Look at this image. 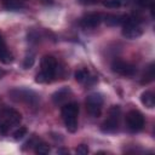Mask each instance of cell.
Returning <instances> with one entry per match:
<instances>
[{"label":"cell","mask_w":155,"mask_h":155,"mask_svg":"<svg viewBox=\"0 0 155 155\" xmlns=\"http://www.w3.org/2000/svg\"><path fill=\"white\" fill-rule=\"evenodd\" d=\"M57 70V61L52 56H44L41 59V71L36 74L35 81L39 84L51 82L56 75Z\"/></svg>","instance_id":"6da1fadb"},{"label":"cell","mask_w":155,"mask_h":155,"mask_svg":"<svg viewBox=\"0 0 155 155\" xmlns=\"http://www.w3.org/2000/svg\"><path fill=\"white\" fill-rule=\"evenodd\" d=\"M62 117L64 125L69 132H75L78 130V114H79V105L75 102L67 103L62 107Z\"/></svg>","instance_id":"7a4b0ae2"},{"label":"cell","mask_w":155,"mask_h":155,"mask_svg":"<svg viewBox=\"0 0 155 155\" xmlns=\"http://www.w3.org/2000/svg\"><path fill=\"white\" fill-rule=\"evenodd\" d=\"M122 25V35L127 39H137L143 34V28L139 23V21L134 17L126 16Z\"/></svg>","instance_id":"3957f363"},{"label":"cell","mask_w":155,"mask_h":155,"mask_svg":"<svg viewBox=\"0 0 155 155\" xmlns=\"http://www.w3.org/2000/svg\"><path fill=\"white\" fill-rule=\"evenodd\" d=\"M121 115V109L119 105H113L109 109V116L102 125V131L105 133H113L119 127V120Z\"/></svg>","instance_id":"277c9868"},{"label":"cell","mask_w":155,"mask_h":155,"mask_svg":"<svg viewBox=\"0 0 155 155\" xmlns=\"http://www.w3.org/2000/svg\"><path fill=\"white\" fill-rule=\"evenodd\" d=\"M102 107H103V97L101 93L93 92L87 96L86 98V109L88 114L93 117H98L102 113Z\"/></svg>","instance_id":"5b68a950"},{"label":"cell","mask_w":155,"mask_h":155,"mask_svg":"<svg viewBox=\"0 0 155 155\" xmlns=\"http://www.w3.org/2000/svg\"><path fill=\"white\" fill-rule=\"evenodd\" d=\"M126 126L127 128L136 133L144 127V116L138 110H130L126 114Z\"/></svg>","instance_id":"8992f818"},{"label":"cell","mask_w":155,"mask_h":155,"mask_svg":"<svg viewBox=\"0 0 155 155\" xmlns=\"http://www.w3.org/2000/svg\"><path fill=\"white\" fill-rule=\"evenodd\" d=\"M12 99L17 102H24L28 104H35L38 102V94L27 88H15L10 92Z\"/></svg>","instance_id":"52a82bcc"},{"label":"cell","mask_w":155,"mask_h":155,"mask_svg":"<svg viewBox=\"0 0 155 155\" xmlns=\"http://www.w3.org/2000/svg\"><path fill=\"white\" fill-rule=\"evenodd\" d=\"M111 70L121 76H127V78H131L136 74L137 69L134 65H132L131 63L128 62H125V61H121V59H115L113 63H111Z\"/></svg>","instance_id":"ba28073f"},{"label":"cell","mask_w":155,"mask_h":155,"mask_svg":"<svg viewBox=\"0 0 155 155\" xmlns=\"http://www.w3.org/2000/svg\"><path fill=\"white\" fill-rule=\"evenodd\" d=\"M102 22V16L101 13H87L81 18V27L85 29H93L96 27H98Z\"/></svg>","instance_id":"9c48e42d"},{"label":"cell","mask_w":155,"mask_h":155,"mask_svg":"<svg viewBox=\"0 0 155 155\" xmlns=\"http://www.w3.org/2000/svg\"><path fill=\"white\" fill-rule=\"evenodd\" d=\"M2 116H4V122H6L10 127L19 125L22 120L21 114L16 109H12V108H6L2 113Z\"/></svg>","instance_id":"30bf717a"},{"label":"cell","mask_w":155,"mask_h":155,"mask_svg":"<svg viewBox=\"0 0 155 155\" xmlns=\"http://www.w3.org/2000/svg\"><path fill=\"white\" fill-rule=\"evenodd\" d=\"M0 61L5 64H10L13 61V54L7 50L2 34L0 33Z\"/></svg>","instance_id":"8fae6325"},{"label":"cell","mask_w":155,"mask_h":155,"mask_svg":"<svg viewBox=\"0 0 155 155\" xmlns=\"http://www.w3.org/2000/svg\"><path fill=\"white\" fill-rule=\"evenodd\" d=\"M140 102L148 109H153L155 107V96L151 91H144L140 94Z\"/></svg>","instance_id":"7c38bea8"},{"label":"cell","mask_w":155,"mask_h":155,"mask_svg":"<svg viewBox=\"0 0 155 155\" xmlns=\"http://www.w3.org/2000/svg\"><path fill=\"white\" fill-rule=\"evenodd\" d=\"M126 16H121V15H107L104 17V21L107 23V25L109 27H116V25H121L125 21Z\"/></svg>","instance_id":"4fadbf2b"},{"label":"cell","mask_w":155,"mask_h":155,"mask_svg":"<svg viewBox=\"0 0 155 155\" xmlns=\"http://www.w3.org/2000/svg\"><path fill=\"white\" fill-rule=\"evenodd\" d=\"M70 93V90L68 88V87H63V88H61V90H58L56 93H53V96H52V99H53V102H54V104H62L63 102H65V99H67V97H68V94Z\"/></svg>","instance_id":"5bb4252c"},{"label":"cell","mask_w":155,"mask_h":155,"mask_svg":"<svg viewBox=\"0 0 155 155\" xmlns=\"http://www.w3.org/2000/svg\"><path fill=\"white\" fill-rule=\"evenodd\" d=\"M91 79L92 78L90 75V71L86 68H81V69H78L75 71V80L80 84H88V81Z\"/></svg>","instance_id":"9a60e30c"},{"label":"cell","mask_w":155,"mask_h":155,"mask_svg":"<svg viewBox=\"0 0 155 155\" xmlns=\"http://www.w3.org/2000/svg\"><path fill=\"white\" fill-rule=\"evenodd\" d=\"M154 76H155V74H154V64H150L148 68H145V71H144V74H143V76H142V84L144 85V84H149V82H151L153 80H154Z\"/></svg>","instance_id":"2e32d148"},{"label":"cell","mask_w":155,"mask_h":155,"mask_svg":"<svg viewBox=\"0 0 155 155\" xmlns=\"http://www.w3.org/2000/svg\"><path fill=\"white\" fill-rule=\"evenodd\" d=\"M4 7L7 8V10L16 11V10L22 8L23 7V4L19 0H4Z\"/></svg>","instance_id":"e0dca14e"},{"label":"cell","mask_w":155,"mask_h":155,"mask_svg":"<svg viewBox=\"0 0 155 155\" xmlns=\"http://www.w3.org/2000/svg\"><path fill=\"white\" fill-rule=\"evenodd\" d=\"M128 2L130 0H104L103 1L104 6L109 8H116V7H120L121 5H127Z\"/></svg>","instance_id":"ac0fdd59"},{"label":"cell","mask_w":155,"mask_h":155,"mask_svg":"<svg viewBox=\"0 0 155 155\" xmlns=\"http://www.w3.org/2000/svg\"><path fill=\"white\" fill-rule=\"evenodd\" d=\"M35 145H36V147H35L36 154L45 155V154H48V153H50V147H48V144H46V143H44V142H39V143H36Z\"/></svg>","instance_id":"d6986e66"},{"label":"cell","mask_w":155,"mask_h":155,"mask_svg":"<svg viewBox=\"0 0 155 155\" xmlns=\"http://www.w3.org/2000/svg\"><path fill=\"white\" fill-rule=\"evenodd\" d=\"M24 136H27V128H25V127H19V128H17V130L13 132V138H15L16 140L23 139Z\"/></svg>","instance_id":"ffe728a7"},{"label":"cell","mask_w":155,"mask_h":155,"mask_svg":"<svg viewBox=\"0 0 155 155\" xmlns=\"http://www.w3.org/2000/svg\"><path fill=\"white\" fill-rule=\"evenodd\" d=\"M34 56L33 54H28L25 58H24V62H23V67H24V69H28V68H30V67H33V64H34Z\"/></svg>","instance_id":"44dd1931"},{"label":"cell","mask_w":155,"mask_h":155,"mask_svg":"<svg viewBox=\"0 0 155 155\" xmlns=\"http://www.w3.org/2000/svg\"><path fill=\"white\" fill-rule=\"evenodd\" d=\"M75 151H76V154L85 155V154L88 153V148H87V145H85V144H80V145H78V148L75 149Z\"/></svg>","instance_id":"7402d4cb"},{"label":"cell","mask_w":155,"mask_h":155,"mask_svg":"<svg viewBox=\"0 0 155 155\" xmlns=\"http://www.w3.org/2000/svg\"><path fill=\"white\" fill-rule=\"evenodd\" d=\"M136 2H137L139 6L145 7V6H148V5L151 2V0H136Z\"/></svg>","instance_id":"603a6c76"},{"label":"cell","mask_w":155,"mask_h":155,"mask_svg":"<svg viewBox=\"0 0 155 155\" xmlns=\"http://www.w3.org/2000/svg\"><path fill=\"white\" fill-rule=\"evenodd\" d=\"M79 1L82 4H94L97 0H79Z\"/></svg>","instance_id":"cb8c5ba5"},{"label":"cell","mask_w":155,"mask_h":155,"mask_svg":"<svg viewBox=\"0 0 155 155\" xmlns=\"http://www.w3.org/2000/svg\"><path fill=\"white\" fill-rule=\"evenodd\" d=\"M4 75H5V71H4V70H2L1 68H0V79H1V78H2Z\"/></svg>","instance_id":"d4e9b609"},{"label":"cell","mask_w":155,"mask_h":155,"mask_svg":"<svg viewBox=\"0 0 155 155\" xmlns=\"http://www.w3.org/2000/svg\"><path fill=\"white\" fill-rule=\"evenodd\" d=\"M58 153H68V151H67V150H63V149H62V150H58Z\"/></svg>","instance_id":"484cf974"}]
</instances>
